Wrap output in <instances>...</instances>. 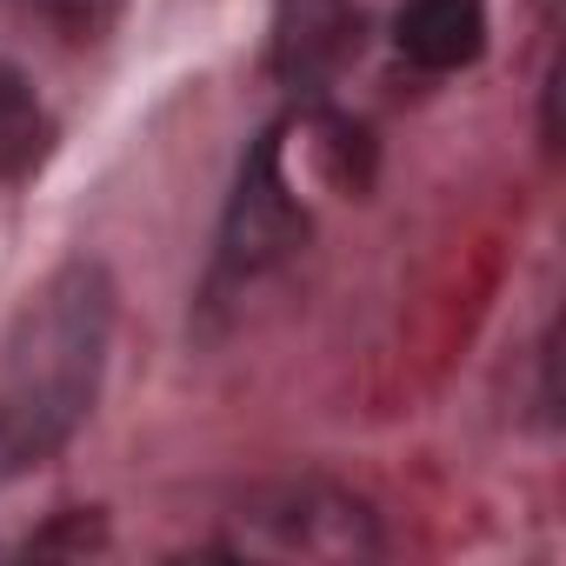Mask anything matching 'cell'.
Wrapping results in <instances>:
<instances>
[{"label": "cell", "mask_w": 566, "mask_h": 566, "mask_svg": "<svg viewBox=\"0 0 566 566\" xmlns=\"http://www.w3.org/2000/svg\"><path fill=\"white\" fill-rule=\"evenodd\" d=\"M114 340V280L101 260H67L0 340V486L54 460L94 413Z\"/></svg>", "instance_id": "6da1fadb"}, {"label": "cell", "mask_w": 566, "mask_h": 566, "mask_svg": "<svg viewBox=\"0 0 566 566\" xmlns=\"http://www.w3.org/2000/svg\"><path fill=\"white\" fill-rule=\"evenodd\" d=\"M307 240V207L287 187V167H280V127L253 140V154L240 160L227 220H220V253H213V280L227 287H247V280L273 273L280 260H294Z\"/></svg>", "instance_id": "7a4b0ae2"}, {"label": "cell", "mask_w": 566, "mask_h": 566, "mask_svg": "<svg viewBox=\"0 0 566 566\" xmlns=\"http://www.w3.org/2000/svg\"><path fill=\"white\" fill-rule=\"evenodd\" d=\"M394 41L420 74H460L486 48V0H407Z\"/></svg>", "instance_id": "3957f363"}, {"label": "cell", "mask_w": 566, "mask_h": 566, "mask_svg": "<svg viewBox=\"0 0 566 566\" xmlns=\"http://www.w3.org/2000/svg\"><path fill=\"white\" fill-rule=\"evenodd\" d=\"M354 48V8L347 0H280V34H273V67L287 81H321L347 61Z\"/></svg>", "instance_id": "277c9868"}, {"label": "cell", "mask_w": 566, "mask_h": 566, "mask_svg": "<svg viewBox=\"0 0 566 566\" xmlns=\"http://www.w3.org/2000/svg\"><path fill=\"white\" fill-rule=\"evenodd\" d=\"M34 147H41V107H34L21 74L0 67V180L21 174L34 160Z\"/></svg>", "instance_id": "5b68a950"}, {"label": "cell", "mask_w": 566, "mask_h": 566, "mask_svg": "<svg viewBox=\"0 0 566 566\" xmlns=\"http://www.w3.org/2000/svg\"><path fill=\"white\" fill-rule=\"evenodd\" d=\"M28 8H34L67 48H94V41L114 34V21H120L127 0H28Z\"/></svg>", "instance_id": "8992f818"}, {"label": "cell", "mask_w": 566, "mask_h": 566, "mask_svg": "<svg viewBox=\"0 0 566 566\" xmlns=\"http://www.w3.org/2000/svg\"><path fill=\"white\" fill-rule=\"evenodd\" d=\"M54 546H101V520L94 513H74L61 533H41L34 539V553H54Z\"/></svg>", "instance_id": "52a82bcc"}]
</instances>
